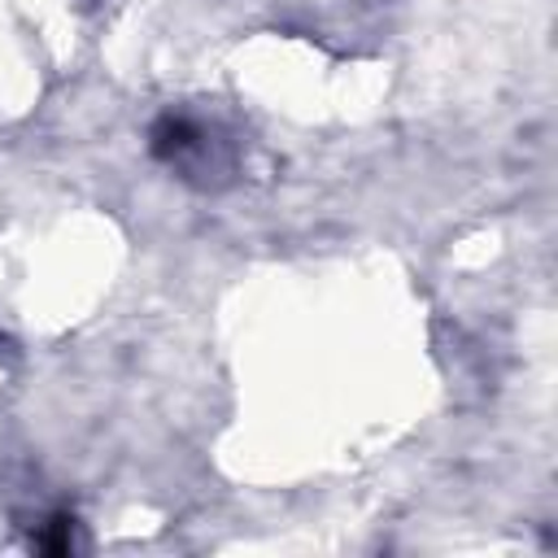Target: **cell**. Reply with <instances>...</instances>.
<instances>
[{
  "mask_svg": "<svg viewBox=\"0 0 558 558\" xmlns=\"http://www.w3.org/2000/svg\"><path fill=\"white\" fill-rule=\"evenodd\" d=\"M148 144H153V157L174 166V170H187V174H201L205 166H214L209 148L214 140L205 135V126L187 113H161L148 131Z\"/></svg>",
  "mask_w": 558,
  "mask_h": 558,
  "instance_id": "6da1fadb",
  "label": "cell"
},
{
  "mask_svg": "<svg viewBox=\"0 0 558 558\" xmlns=\"http://www.w3.org/2000/svg\"><path fill=\"white\" fill-rule=\"evenodd\" d=\"M44 554H70L74 549V519L70 514H52L48 519V527H44V536L35 541Z\"/></svg>",
  "mask_w": 558,
  "mask_h": 558,
  "instance_id": "7a4b0ae2",
  "label": "cell"
}]
</instances>
